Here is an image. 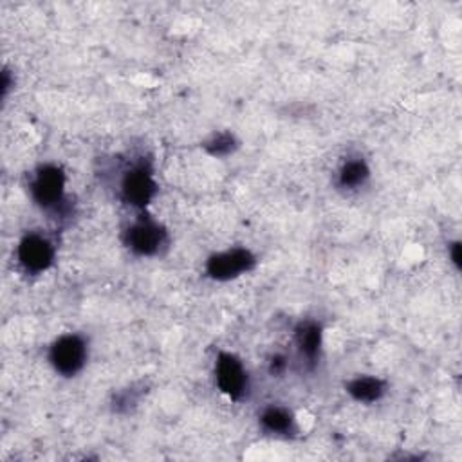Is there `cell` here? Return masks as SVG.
Here are the masks:
<instances>
[{"label": "cell", "instance_id": "1", "mask_svg": "<svg viewBox=\"0 0 462 462\" xmlns=\"http://www.w3.org/2000/svg\"><path fill=\"white\" fill-rule=\"evenodd\" d=\"M168 242L166 227L148 215H139L123 231V244L135 256H157L168 247Z\"/></svg>", "mask_w": 462, "mask_h": 462}, {"label": "cell", "instance_id": "2", "mask_svg": "<svg viewBox=\"0 0 462 462\" xmlns=\"http://www.w3.org/2000/svg\"><path fill=\"white\" fill-rule=\"evenodd\" d=\"M65 173L58 164H42L29 180V191L36 206L45 211H61L65 206Z\"/></svg>", "mask_w": 462, "mask_h": 462}, {"label": "cell", "instance_id": "3", "mask_svg": "<svg viewBox=\"0 0 462 462\" xmlns=\"http://www.w3.org/2000/svg\"><path fill=\"white\" fill-rule=\"evenodd\" d=\"M88 359V343L81 334L70 332L56 337L49 346V363L63 377L78 375Z\"/></svg>", "mask_w": 462, "mask_h": 462}, {"label": "cell", "instance_id": "4", "mask_svg": "<svg viewBox=\"0 0 462 462\" xmlns=\"http://www.w3.org/2000/svg\"><path fill=\"white\" fill-rule=\"evenodd\" d=\"M157 189L159 186L153 177V171L144 161L134 162L130 168L123 171L119 195L125 204L135 209H144L157 195Z\"/></svg>", "mask_w": 462, "mask_h": 462}, {"label": "cell", "instance_id": "5", "mask_svg": "<svg viewBox=\"0 0 462 462\" xmlns=\"http://www.w3.org/2000/svg\"><path fill=\"white\" fill-rule=\"evenodd\" d=\"M54 256L56 247L52 240L40 231L25 233L16 245V262L25 274L45 273L54 263Z\"/></svg>", "mask_w": 462, "mask_h": 462}, {"label": "cell", "instance_id": "6", "mask_svg": "<svg viewBox=\"0 0 462 462\" xmlns=\"http://www.w3.org/2000/svg\"><path fill=\"white\" fill-rule=\"evenodd\" d=\"M215 383L231 401H242L249 393L247 370L233 352H218L215 359Z\"/></svg>", "mask_w": 462, "mask_h": 462}, {"label": "cell", "instance_id": "7", "mask_svg": "<svg viewBox=\"0 0 462 462\" xmlns=\"http://www.w3.org/2000/svg\"><path fill=\"white\" fill-rule=\"evenodd\" d=\"M256 265V256L247 247H231L211 254L206 260V274L217 282H227L249 273Z\"/></svg>", "mask_w": 462, "mask_h": 462}, {"label": "cell", "instance_id": "8", "mask_svg": "<svg viewBox=\"0 0 462 462\" xmlns=\"http://www.w3.org/2000/svg\"><path fill=\"white\" fill-rule=\"evenodd\" d=\"M294 343L301 363L312 370L318 365L321 343H323V328L316 319H303L294 328Z\"/></svg>", "mask_w": 462, "mask_h": 462}, {"label": "cell", "instance_id": "9", "mask_svg": "<svg viewBox=\"0 0 462 462\" xmlns=\"http://www.w3.org/2000/svg\"><path fill=\"white\" fill-rule=\"evenodd\" d=\"M258 422L265 433L282 437V439L294 437L298 431V422L294 413L282 404L265 406L258 415Z\"/></svg>", "mask_w": 462, "mask_h": 462}, {"label": "cell", "instance_id": "10", "mask_svg": "<svg viewBox=\"0 0 462 462\" xmlns=\"http://www.w3.org/2000/svg\"><path fill=\"white\" fill-rule=\"evenodd\" d=\"M370 179V166L363 157L345 159L336 171V186L343 191H357Z\"/></svg>", "mask_w": 462, "mask_h": 462}, {"label": "cell", "instance_id": "11", "mask_svg": "<svg viewBox=\"0 0 462 462\" xmlns=\"http://www.w3.org/2000/svg\"><path fill=\"white\" fill-rule=\"evenodd\" d=\"M345 390L354 401L361 404H374L384 397L386 383L375 375H357L345 384Z\"/></svg>", "mask_w": 462, "mask_h": 462}, {"label": "cell", "instance_id": "12", "mask_svg": "<svg viewBox=\"0 0 462 462\" xmlns=\"http://www.w3.org/2000/svg\"><path fill=\"white\" fill-rule=\"evenodd\" d=\"M236 137L231 132H217L204 143V150L211 157H227L236 150Z\"/></svg>", "mask_w": 462, "mask_h": 462}, {"label": "cell", "instance_id": "13", "mask_svg": "<svg viewBox=\"0 0 462 462\" xmlns=\"http://www.w3.org/2000/svg\"><path fill=\"white\" fill-rule=\"evenodd\" d=\"M289 366V361H287V356L283 354H274L271 356L269 359V374L274 377V375H282Z\"/></svg>", "mask_w": 462, "mask_h": 462}, {"label": "cell", "instance_id": "14", "mask_svg": "<svg viewBox=\"0 0 462 462\" xmlns=\"http://www.w3.org/2000/svg\"><path fill=\"white\" fill-rule=\"evenodd\" d=\"M449 249H451V262L455 263L457 269H460V242H453Z\"/></svg>", "mask_w": 462, "mask_h": 462}]
</instances>
